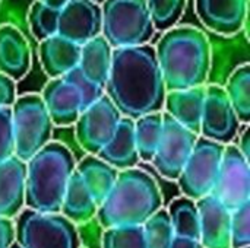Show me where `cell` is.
<instances>
[{
	"instance_id": "cell-2",
	"label": "cell",
	"mask_w": 250,
	"mask_h": 248,
	"mask_svg": "<svg viewBox=\"0 0 250 248\" xmlns=\"http://www.w3.org/2000/svg\"><path fill=\"white\" fill-rule=\"evenodd\" d=\"M157 61L167 91L207 85L211 64V42L204 31L174 25L164 31L155 47Z\"/></svg>"
},
{
	"instance_id": "cell-27",
	"label": "cell",
	"mask_w": 250,
	"mask_h": 248,
	"mask_svg": "<svg viewBox=\"0 0 250 248\" xmlns=\"http://www.w3.org/2000/svg\"><path fill=\"white\" fill-rule=\"evenodd\" d=\"M227 98L234 108L242 124L250 121V64L243 63L236 67L224 86Z\"/></svg>"
},
{
	"instance_id": "cell-29",
	"label": "cell",
	"mask_w": 250,
	"mask_h": 248,
	"mask_svg": "<svg viewBox=\"0 0 250 248\" xmlns=\"http://www.w3.org/2000/svg\"><path fill=\"white\" fill-rule=\"evenodd\" d=\"M144 238L146 248H170L174 238V231L170 224L167 209L161 208L144 225Z\"/></svg>"
},
{
	"instance_id": "cell-30",
	"label": "cell",
	"mask_w": 250,
	"mask_h": 248,
	"mask_svg": "<svg viewBox=\"0 0 250 248\" xmlns=\"http://www.w3.org/2000/svg\"><path fill=\"white\" fill-rule=\"evenodd\" d=\"M155 31H166L179 23L188 0H145Z\"/></svg>"
},
{
	"instance_id": "cell-18",
	"label": "cell",
	"mask_w": 250,
	"mask_h": 248,
	"mask_svg": "<svg viewBox=\"0 0 250 248\" xmlns=\"http://www.w3.org/2000/svg\"><path fill=\"white\" fill-rule=\"evenodd\" d=\"M31 69V48L25 35L12 23L0 26V72L21 80Z\"/></svg>"
},
{
	"instance_id": "cell-15",
	"label": "cell",
	"mask_w": 250,
	"mask_h": 248,
	"mask_svg": "<svg viewBox=\"0 0 250 248\" xmlns=\"http://www.w3.org/2000/svg\"><path fill=\"white\" fill-rule=\"evenodd\" d=\"M54 126H73L83 110L82 95L64 76L53 77L40 94Z\"/></svg>"
},
{
	"instance_id": "cell-10",
	"label": "cell",
	"mask_w": 250,
	"mask_h": 248,
	"mask_svg": "<svg viewBox=\"0 0 250 248\" xmlns=\"http://www.w3.org/2000/svg\"><path fill=\"white\" fill-rule=\"evenodd\" d=\"M211 194L229 210H234L250 202V161L233 143L224 148Z\"/></svg>"
},
{
	"instance_id": "cell-33",
	"label": "cell",
	"mask_w": 250,
	"mask_h": 248,
	"mask_svg": "<svg viewBox=\"0 0 250 248\" xmlns=\"http://www.w3.org/2000/svg\"><path fill=\"white\" fill-rule=\"evenodd\" d=\"M67 80H70L76 88L78 91L81 92L82 95V101H83V108H86L88 105H91L94 101H97L103 94H104V89L100 88L98 85L92 83L91 80H88L83 73L79 70V67H73L70 72H67L66 75H63Z\"/></svg>"
},
{
	"instance_id": "cell-38",
	"label": "cell",
	"mask_w": 250,
	"mask_h": 248,
	"mask_svg": "<svg viewBox=\"0 0 250 248\" xmlns=\"http://www.w3.org/2000/svg\"><path fill=\"white\" fill-rule=\"evenodd\" d=\"M170 248H204L202 244L198 240H192V238H186V237H177L174 235Z\"/></svg>"
},
{
	"instance_id": "cell-42",
	"label": "cell",
	"mask_w": 250,
	"mask_h": 248,
	"mask_svg": "<svg viewBox=\"0 0 250 248\" xmlns=\"http://www.w3.org/2000/svg\"><path fill=\"white\" fill-rule=\"evenodd\" d=\"M79 248H82V247H79Z\"/></svg>"
},
{
	"instance_id": "cell-28",
	"label": "cell",
	"mask_w": 250,
	"mask_h": 248,
	"mask_svg": "<svg viewBox=\"0 0 250 248\" xmlns=\"http://www.w3.org/2000/svg\"><path fill=\"white\" fill-rule=\"evenodd\" d=\"M60 9L50 7L38 0H35L28 12V23L31 34L40 42L51 35L57 34Z\"/></svg>"
},
{
	"instance_id": "cell-24",
	"label": "cell",
	"mask_w": 250,
	"mask_h": 248,
	"mask_svg": "<svg viewBox=\"0 0 250 248\" xmlns=\"http://www.w3.org/2000/svg\"><path fill=\"white\" fill-rule=\"evenodd\" d=\"M75 170L82 177L83 183L89 189L98 206L107 197L119 175V171L114 167H111L97 155L91 153H88L79 162H76Z\"/></svg>"
},
{
	"instance_id": "cell-20",
	"label": "cell",
	"mask_w": 250,
	"mask_h": 248,
	"mask_svg": "<svg viewBox=\"0 0 250 248\" xmlns=\"http://www.w3.org/2000/svg\"><path fill=\"white\" fill-rule=\"evenodd\" d=\"M38 57L42 70L50 79L62 77L79 64L81 45L56 34L40 41Z\"/></svg>"
},
{
	"instance_id": "cell-19",
	"label": "cell",
	"mask_w": 250,
	"mask_h": 248,
	"mask_svg": "<svg viewBox=\"0 0 250 248\" xmlns=\"http://www.w3.org/2000/svg\"><path fill=\"white\" fill-rule=\"evenodd\" d=\"M204 101L205 85L188 89L167 91L163 110L179 124L199 134Z\"/></svg>"
},
{
	"instance_id": "cell-25",
	"label": "cell",
	"mask_w": 250,
	"mask_h": 248,
	"mask_svg": "<svg viewBox=\"0 0 250 248\" xmlns=\"http://www.w3.org/2000/svg\"><path fill=\"white\" fill-rule=\"evenodd\" d=\"M167 213L174 235L199 241L201 224H199V210L196 206V200L186 196L177 197L168 205Z\"/></svg>"
},
{
	"instance_id": "cell-35",
	"label": "cell",
	"mask_w": 250,
	"mask_h": 248,
	"mask_svg": "<svg viewBox=\"0 0 250 248\" xmlns=\"http://www.w3.org/2000/svg\"><path fill=\"white\" fill-rule=\"evenodd\" d=\"M16 96V80L0 72V108H10Z\"/></svg>"
},
{
	"instance_id": "cell-31",
	"label": "cell",
	"mask_w": 250,
	"mask_h": 248,
	"mask_svg": "<svg viewBox=\"0 0 250 248\" xmlns=\"http://www.w3.org/2000/svg\"><path fill=\"white\" fill-rule=\"evenodd\" d=\"M101 248H146L142 225H120L105 228Z\"/></svg>"
},
{
	"instance_id": "cell-13",
	"label": "cell",
	"mask_w": 250,
	"mask_h": 248,
	"mask_svg": "<svg viewBox=\"0 0 250 248\" xmlns=\"http://www.w3.org/2000/svg\"><path fill=\"white\" fill-rule=\"evenodd\" d=\"M101 4L91 0H69L59 15L57 34L79 45L101 35Z\"/></svg>"
},
{
	"instance_id": "cell-3",
	"label": "cell",
	"mask_w": 250,
	"mask_h": 248,
	"mask_svg": "<svg viewBox=\"0 0 250 248\" xmlns=\"http://www.w3.org/2000/svg\"><path fill=\"white\" fill-rule=\"evenodd\" d=\"M161 208L163 194L155 178L135 167L119 171L114 186L97 209L95 219L103 229L144 225Z\"/></svg>"
},
{
	"instance_id": "cell-21",
	"label": "cell",
	"mask_w": 250,
	"mask_h": 248,
	"mask_svg": "<svg viewBox=\"0 0 250 248\" xmlns=\"http://www.w3.org/2000/svg\"><path fill=\"white\" fill-rule=\"evenodd\" d=\"M97 156L114 167L117 171L135 168L139 164L133 118L122 115L111 140L97 153Z\"/></svg>"
},
{
	"instance_id": "cell-9",
	"label": "cell",
	"mask_w": 250,
	"mask_h": 248,
	"mask_svg": "<svg viewBox=\"0 0 250 248\" xmlns=\"http://www.w3.org/2000/svg\"><path fill=\"white\" fill-rule=\"evenodd\" d=\"M120 118V111L105 94L83 108L75 121V137L81 149L97 155L111 140Z\"/></svg>"
},
{
	"instance_id": "cell-39",
	"label": "cell",
	"mask_w": 250,
	"mask_h": 248,
	"mask_svg": "<svg viewBox=\"0 0 250 248\" xmlns=\"http://www.w3.org/2000/svg\"><path fill=\"white\" fill-rule=\"evenodd\" d=\"M38 1H41V3H44V4H47L50 7H54V9H62L69 0H38Z\"/></svg>"
},
{
	"instance_id": "cell-5",
	"label": "cell",
	"mask_w": 250,
	"mask_h": 248,
	"mask_svg": "<svg viewBox=\"0 0 250 248\" xmlns=\"http://www.w3.org/2000/svg\"><path fill=\"white\" fill-rule=\"evenodd\" d=\"M101 35L113 48L149 44L155 26L145 0H105Z\"/></svg>"
},
{
	"instance_id": "cell-14",
	"label": "cell",
	"mask_w": 250,
	"mask_h": 248,
	"mask_svg": "<svg viewBox=\"0 0 250 248\" xmlns=\"http://www.w3.org/2000/svg\"><path fill=\"white\" fill-rule=\"evenodd\" d=\"M250 0H195L201 23L223 37H233L248 23Z\"/></svg>"
},
{
	"instance_id": "cell-7",
	"label": "cell",
	"mask_w": 250,
	"mask_h": 248,
	"mask_svg": "<svg viewBox=\"0 0 250 248\" xmlns=\"http://www.w3.org/2000/svg\"><path fill=\"white\" fill-rule=\"evenodd\" d=\"M10 111L15 155L26 162L51 140L54 124L40 94L16 96Z\"/></svg>"
},
{
	"instance_id": "cell-43",
	"label": "cell",
	"mask_w": 250,
	"mask_h": 248,
	"mask_svg": "<svg viewBox=\"0 0 250 248\" xmlns=\"http://www.w3.org/2000/svg\"><path fill=\"white\" fill-rule=\"evenodd\" d=\"M248 248H250V247H248Z\"/></svg>"
},
{
	"instance_id": "cell-34",
	"label": "cell",
	"mask_w": 250,
	"mask_h": 248,
	"mask_svg": "<svg viewBox=\"0 0 250 248\" xmlns=\"http://www.w3.org/2000/svg\"><path fill=\"white\" fill-rule=\"evenodd\" d=\"M15 155V136L10 108H0V162Z\"/></svg>"
},
{
	"instance_id": "cell-12",
	"label": "cell",
	"mask_w": 250,
	"mask_h": 248,
	"mask_svg": "<svg viewBox=\"0 0 250 248\" xmlns=\"http://www.w3.org/2000/svg\"><path fill=\"white\" fill-rule=\"evenodd\" d=\"M242 123L231 107L224 86L205 85V101L199 136L229 145L237 137Z\"/></svg>"
},
{
	"instance_id": "cell-17",
	"label": "cell",
	"mask_w": 250,
	"mask_h": 248,
	"mask_svg": "<svg viewBox=\"0 0 250 248\" xmlns=\"http://www.w3.org/2000/svg\"><path fill=\"white\" fill-rule=\"evenodd\" d=\"M26 162L16 155L0 162V216L15 219L25 208Z\"/></svg>"
},
{
	"instance_id": "cell-26",
	"label": "cell",
	"mask_w": 250,
	"mask_h": 248,
	"mask_svg": "<svg viewBox=\"0 0 250 248\" xmlns=\"http://www.w3.org/2000/svg\"><path fill=\"white\" fill-rule=\"evenodd\" d=\"M133 123L139 161L151 162L163 134V111L141 115Z\"/></svg>"
},
{
	"instance_id": "cell-8",
	"label": "cell",
	"mask_w": 250,
	"mask_h": 248,
	"mask_svg": "<svg viewBox=\"0 0 250 248\" xmlns=\"http://www.w3.org/2000/svg\"><path fill=\"white\" fill-rule=\"evenodd\" d=\"M226 145L198 136L190 156L188 158L182 172L177 177V184L183 196L198 200L211 194Z\"/></svg>"
},
{
	"instance_id": "cell-40",
	"label": "cell",
	"mask_w": 250,
	"mask_h": 248,
	"mask_svg": "<svg viewBox=\"0 0 250 248\" xmlns=\"http://www.w3.org/2000/svg\"><path fill=\"white\" fill-rule=\"evenodd\" d=\"M91 1H95V3H98V4H103L105 0H91Z\"/></svg>"
},
{
	"instance_id": "cell-16",
	"label": "cell",
	"mask_w": 250,
	"mask_h": 248,
	"mask_svg": "<svg viewBox=\"0 0 250 248\" xmlns=\"http://www.w3.org/2000/svg\"><path fill=\"white\" fill-rule=\"evenodd\" d=\"M199 210V243L204 248H231L230 243V218L229 210L212 194L196 200Z\"/></svg>"
},
{
	"instance_id": "cell-6",
	"label": "cell",
	"mask_w": 250,
	"mask_h": 248,
	"mask_svg": "<svg viewBox=\"0 0 250 248\" xmlns=\"http://www.w3.org/2000/svg\"><path fill=\"white\" fill-rule=\"evenodd\" d=\"M15 221V243L21 248H79L78 225L60 212L23 208Z\"/></svg>"
},
{
	"instance_id": "cell-41",
	"label": "cell",
	"mask_w": 250,
	"mask_h": 248,
	"mask_svg": "<svg viewBox=\"0 0 250 248\" xmlns=\"http://www.w3.org/2000/svg\"><path fill=\"white\" fill-rule=\"evenodd\" d=\"M10 248H21V247H19V246H18L16 243H13V244H12V247H10Z\"/></svg>"
},
{
	"instance_id": "cell-11",
	"label": "cell",
	"mask_w": 250,
	"mask_h": 248,
	"mask_svg": "<svg viewBox=\"0 0 250 248\" xmlns=\"http://www.w3.org/2000/svg\"><path fill=\"white\" fill-rule=\"evenodd\" d=\"M198 136L163 113V134L151 161L161 177L171 181L177 180L193 151Z\"/></svg>"
},
{
	"instance_id": "cell-4",
	"label": "cell",
	"mask_w": 250,
	"mask_h": 248,
	"mask_svg": "<svg viewBox=\"0 0 250 248\" xmlns=\"http://www.w3.org/2000/svg\"><path fill=\"white\" fill-rule=\"evenodd\" d=\"M76 161L72 151L50 140L26 161L25 208L56 213L60 212L62 200Z\"/></svg>"
},
{
	"instance_id": "cell-1",
	"label": "cell",
	"mask_w": 250,
	"mask_h": 248,
	"mask_svg": "<svg viewBox=\"0 0 250 248\" xmlns=\"http://www.w3.org/2000/svg\"><path fill=\"white\" fill-rule=\"evenodd\" d=\"M104 94L123 117L138 118L163 111L167 94L151 44L113 48V60Z\"/></svg>"
},
{
	"instance_id": "cell-32",
	"label": "cell",
	"mask_w": 250,
	"mask_h": 248,
	"mask_svg": "<svg viewBox=\"0 0 250 248\" xmlns=\"http://www.w3.org/2000/svg\"><path fill=\"white\" fill-rule=\"evenodd\" d=\"M230 243L231 248L250 247V202L231 210Z\"/></svg>"
},
{
	"instance_id": "cell-37",
	"label": "cell",
	"mask_w": 250,
	"mask_h": 248,
	"mask_svg": "<svg viewBox=\"0 0 250 248\" xmlns=\"http://www.w3.org/2000/svg\"><path fill=\"white\" fill-rule=\"evenodd\" d=\"M239 143L236 145L239 148V151L245 155V158H248L250 161V127L249 124H242L240 132L237 134Z\"/></svg>"
},
{
	"instance_id": "cell-36",
	"label": "cell",
	"mask_w": 250,
	"mask_h": 248,
	"mask_svg": "<svg viewBox=\"0 0 250 248\" xmlns=\"http://www.w3.org/2000/svg\"><path fill=\"white\" fill-rule=\"evenodd\" d=\"M15 243V221L0 216V248H10Z\"/></svg>"
},
{
	"instance_id": "cell-22",
	"label": "cell",
	"mask_w": 250,
	"mask_h": 248,
	"mask_svg": "<svg viewBox=\"0 0 250 248\" xmlns=\"http://www.w3.org/2000/svg\"><path fill=\"white\" fill-rule=\"evenodd\" d=\"M98 205L91 194L89 189L83 183L79 172L75 170L69 178L62 206L60 213L66 216L69 221H72L75 225L86 224L92 219H95Z\"/></svg>"
},
{
	"instance_id": "cell-23",
	"label": "cell",
	"mask_w": 250,
	"mask_h": 248,
	"mask_svg": "<svg viewBox=\"0 0 250 248\" xmlns=\"http://www.w3.org/2000/svg\"><path fill=\"white\" fill-rule=\"evenodd\" d=\"M113 60V47L103 35H98L81 45L79 70L92 83L104 89Z\"/></svg>"
}]
</instances>
